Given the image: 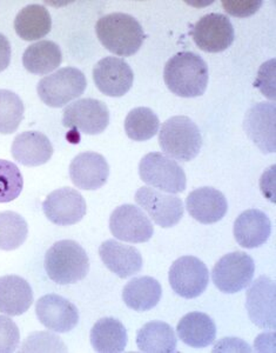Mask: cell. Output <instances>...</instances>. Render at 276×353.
<instances>
[{"instance_id": "cell-24", "label": "cell", "mask_w": 276, "mask_h": 353, "mask_svg": "<svg viewBox=\"0 0 276 353\" xmlns=\"http://www.w3.org/2000/svg\"><path fill=\"white\" fill-rule=\"evenodd\" d=\"M178 337L186 345L202 349L213 344L216 337L215 323L204 312L186 314L176 327Z\"/></svg>"}, {"instance_id": "cell-3", "label": "cell", "mask_w": 276, "mask_h": 353, "mask_svg": "<svg viewBox=\"0 0 276 353\" xmlns=\"http://www.w3.org/2000/svg\"><path fill=\"white\" fill-rule=\"evenodd\" d=\"M45 270L50 279L59 285L76 284L87 276L89 258L76 241H56L45 254Z\"/></svg>"}, {"instance_id": "cell-36", "label": "cell", "mask_w": 276, "mask_h": 353, "mask_svg": "<svg viewBox=\"0 0 276 353\" xmlns=\"http://www.w3.org/2000/svg\"><path fill=\"white\" fill-rule=\"evenodd\" d=\"M275 59L264 63L259 70L254 83V86L259 88L266 98L273 101H275Z\"/></svg>"}, {"instance_id": "cell-29", "label": "cell", "mask_w": 276, "mask_h": 353, "mask_svg": "<svg viewBox=\"0 0 276 353\" xmlns=\"http://www.w3.org/2000/svg\"><path fill=\"white\" fill-rule=\"evenodd\" d=\"M63 61L59 45L52 41H41L30 45L23 54V64L28 72L44 76L59 68Z\"/></svg>"}, {"instance_id": "cell-18", "label": "cell", "mask_w": 276, "mask_h": 353, "mask_svg": "<svg viewBox=\"0 0 276 353\" xmlns=\"http://www.w3.org/2000/svg\"><path fill=\"white\" fill-rule=\"evenodd\" d=\"M68 172L78 189L94 191L107 183L109 165L100 153L83 152L73 158Z\"/></svg>"}, {"instance_id": "cell-38", "label": "cell", "mask_w": 276, "mask_h": 353, "mask_svg": "<svg viewBox=\"0 0 276 353\" xmlns=\"http://www.w3.org/2000/svg\"><path fill=\"white\" fill-rule=\"evenodd\" d=\"M11 63V44L8 38L0 33V73L5 71Z\"/></svg>"}, {"instance_id": "cell-27", "label": "cell", "mask_w": 276, "mask_h": 353, "mask_svg": "<svg viewBox=\"0 0 276 353\" xmlns=\"http://www.w3.org/2000/svg\"><path fill=\"white\" fill-rule=\"evenodd\" d=\"M52 28V18L43 5H28L17 14L14 30L23 41H34L47 36Z\"/></svg>"}, {"instance_id": "cell-7", "label": "cell", "mask_w": 276, "mask_h": 353, "mask_svg": "<svg viewBox=\"0 0 276 353\" xmlns=\"http://www.w3.org/2000/svg\"><path fill=\"white\" fill-rule=\"evenodd\" d=\"M255 265L253 258L244 252L226 254L213 268L214 285L224 293L240 292L254 278Z\"/></svg>"}, {"instance_id": "cell-19", "label": "cell", "mask_w": 276, "mask_h": 353, "mask_svg": "<svg viewBox=\"0 0 276 353\" xmlns=\"http://www.w3.org/2000/svg\"><path fill=\"white\" fill-rule=\"evenodd\" d=\"M186 208L191 217L201 224L220 221L229 211V203L224 193L213 188H200L189 193Z\"/></svg>"}, {"instance_id": "cell-6", "label": "cell", "mask_w": 276, "mask_h": 353, "mask_svg": "<svg viewBox=\"0 0 276 353\" xmlns=\"http://www.w3.org/2000/svg\"><path fill=\"white\" fill-rule=\"evenodd\" d=\"M139 176L145 184L167 193L186 190V173L172 158L160 152H151L139 163Z\"/></svg>"}, {"instance_id": "cell-8", "label": "cell", "mask_w": 276, "mask_h": 353, "mask_svg": "<svg viewBox=\"0 0 276 353\" xmlns=\"http://www.w3.org/2000/svg\"><path fill=\"white\" fill-rule=\"evenodd\" d=\"M109 124V110L104 101L85 98L66 106L63 113V125L78 130L88 136L104 132Z\"/></svg>"}, {"instance_id": "cell-35", "label": "cell", "mask_w": 276, "mask_h": 353, "mask_svg": "<svg viewBox=\"0 0 276 353\" xmlns=\"http://www.w3.org/2000/svg\"><path fill=\"white\" fill-rule=\"evenodd\" d=\"M21 341V332L10 317L0 316V353L14 352Z\"/></svg>"}, {"instance_id": "cell-28", "label": "cell", "mask_w": 276, "mask_h": 353, "mask_svg": "<svg viewBox=\"0 0 276 353\" xmlns=\"http://www.w3.org/2000/svg\"><path fill=\"white\" fill-rule=\"evenodd\" d=\"M176 333L164 321H149L136 333V345L141 352H176Z\"/></svg>"}, {"instance_id": "cell-20", "label": "cell", "mask_w": 276, "mask_h": 353, "mask_svg": "<svg viewBox=\"0 0 276 353\" xmlns=\"http://www.w3.org/2000/svg\"><path fill=\"white\" fill-rule=\"evenodd\" d=\"M99 256L105 266L118 277H132L142 269L141 253L132 245L109 239L100 245Z\"/></svg>"}, {"instance_id": "cell-15", "label": "cell", "mask_w": 276, "mask_h": 353, "mask_svg": "<svg viewBox=\"0 0 276 353\" xmlns=\"http://www.w3.org/2000/svg\"><path fill=\"white\" fill-rule=\"evenodd\" d=\"M93 81L105 96L123 97L131 90L134 73L129 65L118 57H106L93 68Z\"/></svg>"}, {"instance_id": "cell-23", "label": "cell", "mask_w": 276, "mask_h": 353, "mask_svg": "<svg viewBox=\"0 0 276 353\" xmlns=\"http://www.w3.org/2000/svg\"><path fill=\"white\" fill-rule=\"evenodd\" d=\"M33 291L24 278L8 274L0 277V312L21 316L33 304Z\"/></svg>"}, {"instance_id": "cell-14", "label": "cell", "mask_w": 276, "mask_h": 353, "mask_svg": "<svg viewBox=\"0 0 276 353\" xmlns=\"http://www.w3.org/2000/svg\"><path fill=\"white\" fill-rule=\"evenodd\" d=\"M244 132L249 139L262 151L275 153L276 151V106L274 103H259L246 113L244 121Z\"/></svg>"}, {"instance_id": "cell-13", "label": "cell", "mask_w": 276, "mask_h": 353, "mask_svg": "<svg viewBox=\"0 0 276 353\" xmlns=\"http://www.w3.org/2000/svg\"><path fill=\"white\" fill-rule=\"evenodd\" d=\"M86 210V201L81 193L71 188L53 191L43 203L46 218L59 226H70L83 221Z\"/></svg>"}, {"instance_id": "cell-33", "label": "cell", "mask_w": 276, "mask_h": 353, "mask_svg": "<svg viewBox=\"0 0 276 353\" xmlns=\"http://www.w3.org/2000/svg\"><path fill=\"white\" fill-rule=\"evenodd\" d=\"M24 178L12 161L0 159V203H10L21 196Z\"/></svg>"}, {"instance_id": "cell-10", "label": "cell", "mask_w": 276, "mask_h": 353, "mask_svg": "<svg viewBox=\"0 0 276 353\" xmlns=\"http://www.w3.org/2000/svg\"><path fill=\"white\" fill-rule=\"evenodd\" d=\"M109 230L119 241L133 244L146 243L154 233L152 221L136 205L118 206L109 217Z\"/></svg>"}, {"instance_id": "cell-2", "label": "cell", "mask_w": 276, "mask_h": 353, "mask_svg": "<svg viewBox=\"0 0 276 353\" xmlns=\"http://www.w3.org/2000/svg\"><path fill=\"white\" fill-rule=\"evenodd\" d=\"M96 33L106 50L120 57L136 54L146 39L140 23L127 13L116 12L101 17L96 21Z\"/></svg>"}, {"instance_id": "cell-22", "label": "cell", "mask_w": 276, "mask_h": 353, "mask_svg": "<svg viewBox=\"0 0 276 353\" xmlns=\"http://www.w3.org/2000/svg\"><path fill=\"white\" fill-rule=\"evenodd\" d=\"M11 152L19 164L34 168L46 164L52 158L53 146L44 133L28 131L14 138Z\"/></svg>"}, {"instance_id": "cell-1", "label": "cell", "mask_w": 276, "mask_h": 353, "mask_svg": "<svg viewBox=\"0 0 276 353\" xmlns=\"http://www.w3.org/2000/svg\"><path fill=\"white\" fill-rule=\"evenodd\" d=\"M209 66L194 52L176 53L164 70V81L171 92L181 98H195L206 92Z\"/></svg>"}, {"instance_id": "cell-30", "label": "cell", "mask_w": 276, "mask_h": 353, "mask_svg": "<svg viewBox=\"0 0 276 353\" xmlns=\"http://www.w3.org/2000/svg\"><path fill=\"white\" fill-rule=\"evenodd\" d=\"M160 129V121L149 108H136L125 119V131L134 141H149Z\"/></svg>"}, {"instance_id": "cell-31", "label": "cell", "mask_w": 276, "mask_h": 353, "mask_svg": "<svg viewBox=\"0 0 276 353\" xmlns=\"http://www.w3.org/2000/svg\"><path fill=\"white\" fill-rule=\"evenodd\" d=\"M28 236V223L19 213L13 211L0 212V250H17L24 244Z\"/></svg>"}, {"instance_id": "cell-32", "label": "cell", "mask_w": 276, "mask_h": 353, "mask_svg": "<svg viewBox=\"0 0 276 353\" xmlns=\"http://www.w3.org/2000/svg\"><path fill=\"white\" fill-rule=\"evenodd\" d=\"M25 106L21 97L8 91L0 90V133L11 134L19 128L24 119Z\"/></svg>"}, {"instance_id": "cell-34", "label": "cell", "mask_w": 276, "mask_h": 353, "mask_svg": "<svg viewBox=\"0 0 276 353\" xmlns=\"http://www.w3.org/2000/svg\"><path fill=\"white\" fill-rule=\"evenodd\" d=\"M21 352H65L67 351L61 338L46 331L33 332L25 339Z\"/></svg>"}, {"instance_id": "cell-5", "label": "cell", "mask_w": 276, "mask_h": 353, "mask_svg": "<svg viewBox=\"0 0 276 353\" xmlns=\"http://www.w3.org/2000/svg\"><path fill=\"white\" fill-rule=\"evenodd\" d=\"M87 81L79 68H63L43 78L36 86L38 96L50 108H63L83 96Z\"/></svg>"}, {"instance_id": "cell-17", "label": "cell", "mask_w": 276, "mask_h": 353, "mask_svg": "<svg viewBox=\"0 0 276 353\" xmlns=\"http://www.w3.org/2000/svg\"><path fill=\"white\" fill-rule=\"evenodd\" d=\"M36 314L45 327L58 333L70 332L79 323L76 306L54 293L46 294L36 301Z\"/></svg>"}, {"instance_id": "cell-25", "label": "cell", "mask_w": 276, "mask_h": 353, "mask_svg": "<svg viewBox=\"0 0 276 353\" xmlns=\"http://www.w3.org/2000/svg\"><path fill=\"white\" fill-rule=\"evenodd\" d=\"M162 296L160 283L156 278L144 276L133 278L123 291V299L129 309L145 312L154 309Z\"/></svg>"}, {"instance_id": "cell-37", "label": "cell", "mask_w": 276, "mask_h": 353, "mask_svg": "<svg viewBox=\"0 0 276 353\" xmlns=\"http://www.w3.org/2000/svg\"><path fill=\"white\" fill-rule=\"evenodd\" d=\"M222 6H224V11L231 16L237 17V18H248L259 11V8L262 6V1L261 0H247V1L226 0V1H222Z\"/></svg>"}, {"instance_id": "cell-4", "label": "cell", "mask_w": 276, "mask_h": 353, "mask_svg": "<svg viewBox=\"0 0 276 353\" xmlns=\"http://www.w3.org/2000/svg\"><path fill=\"white\" fill-rule=\"evenodd\" d=\"M159 144L162 152L179 161H191L200 153L202 136L189 117L176 116L161 125Z\"/></svg>"}, {"instance_id": "cell-21", "label": "cell", "mask_w": 276, "mask_h": 353, "mask_svg": "<svg viewBox=\"0 0 276 353\" xmlns=\"http://www.w3.org/2000/svg\"><path fill=\"white\" fill-rule=\"evenodd\" d=\"M237 244L244 249H256L267 243L272 233V223L266 213L251 209L236 218L233 228Z\"/></svg>"}, {"instance_id": "cell-11", "label": "cell", "mask_w": 276, "mask_h": 353, "mask_svg": "<svg viewBox=\"0 0 276 353\" xmlns=\"http://www.w3.org/2000/svg\"><path fill=\"white\" fill-rule=\"evenodd\" d=\"M191 36L196 46L204 52L219 53L233 44L235 33L229 17L209 13L193 26Z\"/></svg>"}, {"instance_id": "cell-9", "label": "cell", "mask_w": 276, "mask_h": 353, "mask_svg": "<svg viewBox=\"0 0 276 353\" xmlns=\"http://www.w3.org/2000/svg\"><path fill=\"white\" fill-rule=\"evenodd\" d=\"M169 284L180 297L193 299L206 291L209 283L207 266L199 258L184 256L173 263L169 273Z\"/></svg>"}, {"instance_id": "cell-26", "label": "cell", "mask_w": 276, "mask_h": 353, "mask_svg": "<svg viewBox=\"0 0 276 353\" xmlns=\"http://www.w3.org/2000/svg\"><path fill=\"white\" fill-rule=\"evenodd\" d=\"M91 344L96 352L119 353L127 346V330L116 318H101L91 330Z\"/></svg>"}, {"instance_id": "cell-12", "label": "cell", "mask_w": 276, "mask_h": 353, "mask_svg": "<svg viewBox=\"0 0 276 353\" xmlns=\"http://www.w3.org/2000/svg\"><path fill=\"white\" fill-rule=\"evenodd\" d=\"M136 204L149 214L156 225L169 229L179 224L184 217V203L180 198L164 194L149 186L138 190L134 196Z\"/></svg>"}, {"instance_id": "cell-16", "label": "cell", "mask_w": 276, "mask_h": 353, "mask_svg": "<svg viewBox=\"0 0 276 353\" xmlns=\"http://www.w3.org/2000/svg\"><path fill=\"white\" fill-rule=\"evenodd\" d=\"M275 283L267 276L257 278L247 291L246 309L251 321L261 329H275Z\"/></svg>"}]
</instances>
